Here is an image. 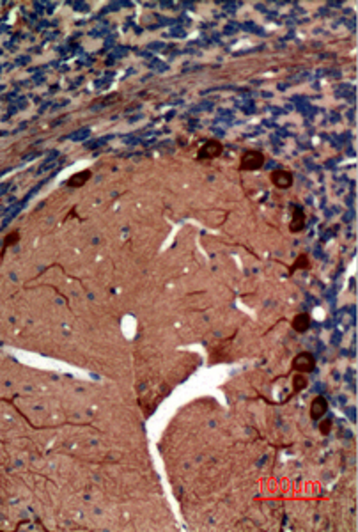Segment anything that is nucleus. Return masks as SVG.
Returning <instances> with one entry per match:
<instances>
[{"instance_id":"nucleus-10","label":"nucleus","mask_w":358,"mask_h":532,"mask_svg":"<svg viewBox=\"0 0 358 532\" xmlns=\"http://www.w3.org/2000/svg\"><path fill=\"white\" fill-rule=\"evenodd\" d=\"M309 385V380L303 372H296L294 378H293V392H301L303 389H307Z\"/></svg>"},{"instance_id":"nucleus-9","label":"nucleus","mask_w":358,"mask_h":532,"mask_svg":"<svg viewBox=\"0 0 358 532\" xmlns=\"http://www.w3.org/2000/svg\"><path fill=\"white\" fill-rule=\"evenodd\" d=\"M310 266H312V265H310L309 256H307V254H300V256L296 257V261L293 263L291 268H289V273L293 275L296 270H309Z\"/></svg>"},{"instance_id":"nucleus-12","label":"nucleus","mask_w":358,"mask_h":532,"mask_svg":"<svg viewBox=\"0 0 358 532\" xmlns=\"http://www.w3.org/2000/svg\"><path fill=\"white\" fill-rule=\"evenodd\" d=\"M330 431H332V421H330V419H325V421H321V424H319V433L328 434Z\"/></svg>"},{"instance_id":"nucleus-7","label":"nucleus","mask_w":358,"mask_h":532,"mask_svg":"<svg viewBox=\"0 0 358 532\" xmlns=\"http://www.w3.org/2000/svg\"><path fill=\"white\" fill-rule=\"evenodd\" d=\"M310 323H312V321H310V316L307 314V312H301V314H296L293 318L291 327H293V330H296L298 333H303L310 328Z\"/></svg>"},{"instance_id":"nucleus-5","label":"nucleus","mask_w":358,"mask_h":532,"mask_svg":"<svg viewBox=\"0 0 358 532\" xmlns=\"http://www.w3.org/2000/svg\"><path fill=\"white\" fill-rule=\"evenodd\" d=\"M326 410H328L326 398L318 396V398L312 399V404H310V419H312V421H319V419L326 413Z\"/></svg>"},{"instance_id":"nucleus-6","label":"nucleus","mask_w":358,"mask_h":532,"mask_svg":"<svg viewBox=\"0 0 358 532\" xmlns=\"http://www.w3.org/2000/svg\"><path fill=\"white\" fill-rule=\"evenodd\" d=\"M303 227H305V213H303L301 208H294L293 209L291 224H289V231H291L293 234H296V233L303 231Z\"/></svg>"},{"instance_id":"nucleus-3","label":"nucleus","mask_w":358,"mask_h":532,"mask_svg":"<svg viewBox=\"0 0 358 532\" xmlns=\"http://www.w3.org/2000/svg\"><path fill=\"white\" fill-rule=\"evenodd\" d=\"M224 153V146H222V142L218 140H208L206 144H204L202 147L199 149V153H197V160L199 162H204V160H213V158H218V156Z\"/></svg>"},{"instance_id":"nucleus-2","label":"nucleus","mask_w":358,"mask_h":532,"mask_svg":"<svg viewBox=\"0 0 358 532\" xmlns=\"http://www.w3.org/2000/svg\"><path fill=\"white\" fill-rule=\"evenodd\" d=\"M293 369H294L296 372H303V374H307V372H312L316 369L314 355L307 353V351H303V353H298L296 357L293 359Z\"/></svg>"},{"instance_id":"nucleus-1","label":"nucleus","mask_w":358,"mask_h":532,"mask_svg":"<svg viewBox=\"0 0 358 532\" xmlns=\"http://www.w3.org/2000/svg\"><path fill=\"white\" fill-rule=\"evenodd\" d=\"M264 165V155L259 151H247L239 160L241 170H259Z\"/></svg>"},{"instance_id":"nucleus-8","label":"nucleus","mask_w":358,"mask_h":532,"mask_svg":"<svg viewBox=\"0 0 358 532\" xmlns=\"http://www.w3.org/2000/svg\"><path fill=\"white\" fill-rule=\"evenodd\" d=\"M91 176H93V172H91L89 168H85V170H80V172L73 174V176L69 177L67 186H71V188H80V186H84L85 183L91 179Z\"/></svg>"},{"instance_id":"nucleus-4","label":"nucleus","mask_w":358,"mask_h":532,"mask_svg":"<svg viewBox=\"0 0 358 532\" xmlns=\"http://www.w3.org/2000/svg\"><path fill=\"white\" fill-rule=\"evenodd\" d=\"M271 183H273L277 188H280V190H286V188H291L293 185V174L289 172V170H284V168H277V170H273L270 176Z\"/></svg>"},{"instance_id":"nucleus-11","label":"nucleus","mask_w":358,"mask_h":532,"mask_svg":"<svg viewBox=\"0 0 358 532\" xmlns=\"http://www.w3.org/2000/svg\"><path fill=\"white\" fill-rule=\"evenodd\" d=\"M18 239H20V233H18V231H14V233H9V234L4 238V247H2V254H4L9 247H13V245H16V243H18Z\"/></svg>"}]
</instances>
